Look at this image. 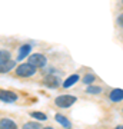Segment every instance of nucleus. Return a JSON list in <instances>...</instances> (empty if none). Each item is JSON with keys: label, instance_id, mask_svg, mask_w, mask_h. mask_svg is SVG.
I'll list each match as a JSON object with an SVG mask.
<instances>
[{"label": "nucleus", "instance_id": "obj_4", "mask_svg": "<svg viewBox=\"0 0 123 129\" xmlns=\"http://www.w3.org/2000/svg\"><path fill=\"white\" fill-rule=\"evenodd\" d=\"M19 99L17 93L13 90H6V89H0V101L5 103H13Z\"/></svg>", "mask_w": 123, "mask_h": 129}, {"label": "nucleus", "instance_id": "obj_6", "mask_svg": "<svg viewBox=\"0 0 123 129\" xmlns=\"http://www.w3.org/2000/svg\"><path fill=\"white\" fill-rule=\"evenodd\" d=\"M14 68H16V60L7 59V60L0 63V73H7L10 70H13Z\"/></svg>", "mask_w": 123, "mask_h": 129}, {"label": "nucleus", "instance_id": "obj_18", "mask_svg": "<svg viewBox=\"0 0 123 129\" xmlns=\"http://www.w3.org/2000/svg\"><path fill=\"white\" fill-rule=\"evenodd\" d=\"M122 2H123V0H122Z\"/></svg>", "mask_w": 123, "mask_h": 129}, {"label": "nucleus", "instance_id": "obj_2", "mask_svg": "<svg viewBox=\"0 0 123 129\" xmlns=\"http://www.w3.org/2000/svg\"><path fill=\"white\" fill-rule=\"evenodd\" d=\"M76 96H72V95H62V96H57L55 99V105L57 108H62V109H66V108H70L73 103H76Z\"/></svg>", "mask_w": 123, "mask_h": 129}, {"label": "nucleus", "instance_id": "obj_3", "mask_svg": "<svg viewBox=\"0 0 123 129\" xmlns=\"http://www.w3.org/2000/svg\"><path fill=\"white\" fill-rule=\"evenodd\" d=\"M30 64H33L36 69H40V68H45L46 63H47V59H46L45 55L42 53H33V55L29 56V60H27Z\"/></svg>", "mask_w": 123, "mask_h": 129}, {"label": "nucleus", "instance_id": "obj_12", "mask_svg": "<svg viewBox=\"0 0 123 129\" xmlns=\"http://www.w3.org/2000/svg\"><path fill=\"white\" fill-rule=\"evenodd\" d=\"M102 90H103V89H102L100 86L89 85V88L86 89V93H89V95H99V93H102Z\"/></svg>", "mask_w": 123, "mask_h": 129}, {"label": "nucleus", "instance_id": "obj_11", "mask_svg": "<svg viewBox=\"0 0 123 129\" xmlns=\"http://www.w3.org/2000/svg\"><path fill=\"white\" fill-rule=\"evenodd\" d=\"M77 80H79V76H77V75H72V76H69V78L63 82V88H66V89L70 88V86H73V85L77 82Z\"/></svg>", "mask_w": 123, "mask_h": 129}, {"label": "nucleus", "instance_id": "obj_13", "mask_svg": "<svg viewBox=\"0 0 123 129\" xmlns=\"http://www.w3.org/2000/svg\"><path fill=\"white\" fill-rule=\"evenodd\" d=\"M93 82H96V76L93 73H86L83 76V83H86V85H92Z\"/></svg>", "mask_w": 123, "mask_h": 129}, {"label": "nucleus", "instance_id": "obj_10", "mask_svg": "<svg viewBox=\"0 0 123 129\" xmlns=\"http://www.w3.org/2000/svg\"><path fill=\"white\" fill-rule=\"evenodd\" d=\"M56 120H57V122L63 126V128H72V122H70V120H69L64 115L57 113V115H56Z\"/></svg>", "mask_w": 123, "mask_h": 129}, {"label": "nucleus", "instance_id": "obj_1", "mask_svg": "<svg viewBox=\"0 0 123 129\" xmlns=\"http://www.w3.org/2000/svg\"><path fill=\"white\" fill-rule=\"evenodd\" d=\"M34 73H36V68L33 64H30L29 62L27 63L19 64L17 68H16V75H17L19 78H30Z\"/></svg>", "mask_w": 123, "mask_h": 129}, {"label": "nucleus", "instance_id": "obj_14", "mask_svg": "<svg viewBox=\"0 0 123 129\" xmlns=\"http://www.w3.org/2000/svg\"><path fill=\"white\" fill-rule=\"evenodd\" d=\"M30 116H32L33 119H36V120H46L47 119L46 113H43V112H32Z\"/></svg>", "mask_w": 123, "mask_h": 129}, {"label": "nucleus", "instance_id": "obj_8", "mask_svg": "<svg viewBox=\"0 0 123 129\" xmlns=\"http://www.w3.org/2000/svg\"><path fill=\"white\" fill-rule=\"evenodd\" d=\"M109 99L112 102H122L123 101V90L122 89H113L112 92H110V95H109Z\"/></svg>", "mask_w": 123, "mask_h": 129}, {"label": "nucleus", "instance_id": "obj_5", "mask_svg": "<svg viewBox=\"0 0 123 129\" xmlns=\"http://www.w3.org/2000/svg\"><path fill=\"white\" fill-rule=\"evenodd\" d=\"M43 85H45L46 88L56 89V88H59L60 85H62V80H60V79L57 78V76H55V75L49 73L45 79H43Z\"/></svg>", "mask_w": 123, "mask_h": 129}, {"label": "nucleus", "instance_id": "obj_7", "mask_svg": "<svg viewBox=\"0 0 123 129\" xmlns=\"http://www.w3.org/2000/svg\"><path fill=\"white\" fill-rule=\"evenodd\" d=\"M30 52H32V46L30 45H23V46H20L19 53H17V59L16 60H23L24 57H27V55Z\"/></svg>", "mask_w": 123, "mask_h": 129}, {"label": "nucleus", "instance_id": "obj_9", "mask_svg": "<svg viewBox=\"0 0 123 129\" xmlns=\"http://www.w3.org/2000/svg\"><path fill=\"white\" fill-rule=\"evenodd\" d=\"M0 128H3V129H14V128H17V125H16V122H13L12 119L5 118V119L0 120Z\"/></svg>", "mask_w": 123, "mask_h": 129}, {"label": "nucleus", "instance_id": "obj_16", "mask_svg": "<svg viewBox=\"0 0 123 129\" xmlns=\"http://www.w3.org/2000/svg\"><path fill=\"white\" fill-rule=\"evenodd\" d=\"M10 59V52L9 50H0V63L5 60Z\"/></svg>", "mask_w": 123, "mask_h": 129}, {"label": "nucleus", "instance_id": "obj_17", "mask_svg": "<svg viewBox=\"0 0 123 129\" xmlns=\"http://www.w3.org/2000/svg\"><path fill=\"white\" fill-rule=\"evenodd\" d=\"M116 23H117V26L120 29H123V13L117 16V19H116Z\"/></svg>", "mask_w": 123, "mask_h": 129}, {"label": "nucleus", "instance_id": "obj_15", "mask_svg": "<svg viewBox=\"0 0 123 129\" xmlns=\"http://www.w3.org/2000/svg\"><path fill=\"white\" fill-rule=\"evenodd\" d=\"M23 128H26V129H34V128H42V125L40 122H27V123H24L23 125Z\"/></svg>", "mask_w": 123, "mask_h": 129}]
</instances>
